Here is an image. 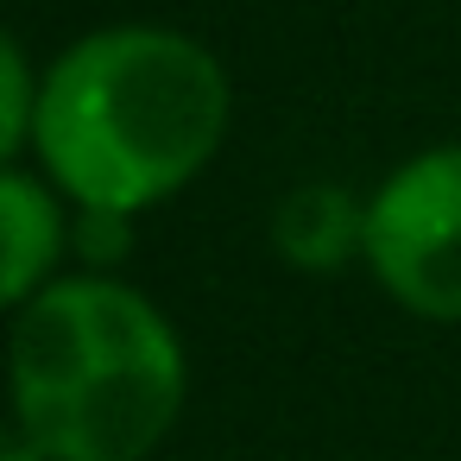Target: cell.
Masks as SVG:
<instances>
[{"label":"cell","mask_w":461,"mask_h":461,"mask_svg":"<svg viewBox=\"0 0 461 461\" xmlns=\"http://www.w3.org/2000/svg\"><path fill=\"white\" fill-rule=\"evenodd\" d=\"M234 127L221 58L177 26H95L39 70L32 158L70 209L146 215L190 190Z\"/></svg>","instance_id":"6da1fadb"},{"label":"cell","mask_w":461,"mask_h":461,"mask_svg":"<svg viewBox=\"0 0 461 461\" xmlns=\"http://www.w3.org/2000/svg\"><path fill=\"white\" fill-rule=\"evenodd\" d=\"M184 404V335L121 272H58L14 310L7 411L45 461H146Z\"/></svg>","instance_id":"7a4b0ae2"},{"label":"cell","mask_w":461,"mask_h":461,"mask_svg":"<svg viewBox=\"0 0 461 461\" xmlns=\"http://www.w3.org/2000/svg\"><path fill=\"white\" fill-rule=\"evenodd\" d=\"M360 266L404 316L461 329V140L392 165L366 196Z\"/></svg>","instance_id":"3957f363"},{"label":"cell","mask_w":461,"mask_h":461,"mask_svg":"<svg viewBox=\"0 0 461 461\" xmlns=\"http://www.w3.org/2000/svg\"><path fill=\"white\" fill-rule=\"evenodd\" d=\"M70 259V203L45 171L0 165V316L26 310Z\"/></svg>","instance_id":"277c9868"},{"label":"cell","mask_w":461,"mask_h":461,"mask_svg":"<svg viewBox=\"0 0 461 461\" xmlns=\"http://www.w3.org/2000/svg\"><path fill=\"white\" fill-rule=\"evenodd\" d=\"M266 234L291 272L329 278L341 266H360V253H366V196H354L341 184H297L291 196H278Z\"/></svg>","instance_id":"5b68a950"},{"label":"cell","mask_w":461,"mask_h":461,"mask_svg":"<svg viewBox=\"0 0 461 461\" xmlns=\"http://www.w3.org/2000/svg\"><path fill=\"white\" fill-rule=\"evenodd\" d=\"M32 108H39V70L26 45L0 26V165L32 152Z\"/></svg>","instance_id":"8992f818"},{"label":"cell","mask_w":461,"mask_h":461,"mask_svg":"<svg viewBox=\"0 0 461 461\" xmlns=\"http://www.w3.org/2000/svg\"><path fill=\"white\" fill-rule=\"evenodd\" d=\"M140 240V215L127 209H70V259L83 272H121Z\"/></svg>","instance_id":"52a82bcc"},{"label":"cell","mask_w":461,"mask_h":461,"mask_svg":"<svg viewBox=\"0 0 461 461\" xmlns=\"http://www.w3.org/2000/svg\"><path fill=\"white\" fill-rule=\"evenodd\" d=\"M0 461H45V455H39V442H32V436H26L14 417L0 423Z\"/></svg>","instance_id":"ba28073f"}]
</instances>
